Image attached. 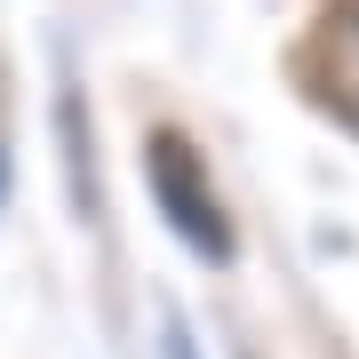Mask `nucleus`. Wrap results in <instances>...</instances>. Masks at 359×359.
<instances>
[{
  "instance_id": "1",
  "label": "nucleus",
  "mask_w": 359,
  "mask_h": 359,
  "mask_svg": "<svg viewBox=\"0 0 359 359\" xmlns=\"http://www.w3.org/2000/svg\"><path fill=\"white\" fill-rule=\"evenodd\" d=\"M144 184H152L160 216L176 224L184 248H200L208 264L231 256V224H224V208H216V184H208L200 152H192L176 128H152V144H144Z\"/></svg>"
},
{
  "instance_id": "2",
  "label": "nucleus",
  "mask_w": 359,
  "mask_h": 359,
  "mask_svg": "<svg viewBox=\"0 0 359 359\" xmlns=\"http://www.w3.org/2000/svg\"><path fill=\"white\" fill-rule=\"evenodd\" d=\"M304 72H311V96L359 136V0H327L320 8V32H311Z\"/></svg>"
},
{
  "instance_id": "3",
  "label": "nucleus",
  "mask_w": 359,
  "mask_h": 359,
  "mask_svg": "<svg viewBox=\"0 0 359 359\" xmlns=\"http://www.w3.org/2000/svg\"><path fill=\"white\" fill-rule=\"evenodd\" d=\"M65 144H72V192H80V208L96 216V160H88V112L65 96Z\"/></svg>"
},
{
  "instance_id": "4",
  "label": "nucleus",
  "mask_w": 359,
  "mask_h": 359,
  "mask_svg": "<svg viewBox=\"0 0 359 359\" xmlns=\"http://www.w3.org/2000/svg\"><path fill=\"white\" fill-rule=\"evenodd\" d=\"M168 359H200V351H192V335H184L176 320H168Z\"/></svg>"
}]
</instances>
